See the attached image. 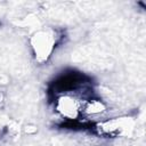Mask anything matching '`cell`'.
Wrapping results in <instances>:
<instances>
[{
	"mask_svg": "<svg viewBox=\"0 0 146 146\" xmlns=\"http://www.w3.org/2000/svg\"><path fill=\"white\" fill-rule=\"evenodd\" d=\"M57 38L58 36L56 34V31L50 29L40 30L31 36L30 44H31L34 58L38 63L43 64L49 59L52 51L55 50Z\"/></svg>",
	"mask_w": 146,
	"mask_h": 146,
	"instance_id": "1",
	"label": "cell"
}]
</instances>
